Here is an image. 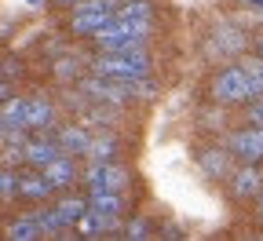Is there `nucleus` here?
Segmentation results:
<instances>
[{
  "label": "nucleus",
  "instance_id": "21",
  "mask_svg": "<svg viewBox=\"0 0 263 241\" xmlns=\"http://www.w3.org/2000/svg\"><path fill=\"white\" fill-rule=\"evenodd\" d=\"M241 70H245V77H249V84H252V95H263V59L245 62Z\"/></svg>",
  "mask_w": 263,
  "mask_h": 241
},
{
  "label": "nucleus",
  "instance_id": "4",
  "mask_svg": "<svg viewBox=\"0 0 263 241\" xmlns=\"http://www.w3.org/2000/svg\"><path fill=\"white\" fill-rule=\"evenodd\" d=\"M143 37L146 33H139V29H132V26H124V22H110V26H103L95 33V41H99V48L103 51H124V48H143Z\"/></svg>",
  "mask_w": 263,
  "mask_h": 241
},
{
  "label": "nucleus",
  "instance_id": "16",
  "mask_svg": "<svg viewBox=\"0 0 263 241\" xmlns=\"http://www.w3.org/2000/svg\"><path fill=\"white\" fill-rule=\"evenodd\" d=\"M51 157H59V143H48V139H37V143H26V161L29 164H48Z\"/></svg>",
  "mask_w": 263,
  "mask_h": 241
},
{
  "label": "nucleus",
  "instance_id": "1",
  "mask_svg": "<svg viewBox=\"0 0 263 241\" xmlns=\"http://www.w3.org/2000/svg\"><path fill=\"white\" fill-rule=\"evenodd\" d=\"M146 66H150V59L143 48H124V51H106L95 62V70L103 77H114V81H132V77H143Z\"/></svg>",
  "mask_w": 263,
  "mask_h": 241
},
{
  "label": "nucleus",
  "instance_id": "30",
  "mask_svg": "<svg viewBox=\"0 0 263 241\" xmlns=\"http://www.w3.org/2000/svg\"><path fill=\"white\" fill-rule=\"evenodd\" d=\"M59 4H81V0H59Z\"/></svg>",
  "mask_w": 263,
  "mask_h": 241
},
{
  "label": "nucleus",
  "instance_id": "29",
  "mask_svg": "<svg viewBox=\"0 0 263 241\" xmlns=\"http://www.w3.org/2000/svg\"><path fill=\"white\" fill-rule=\"evenodd\" d=\"M4 99H8V84H4V81H0V102H4Z\"/></svg>",
  "mask_w": 263,
  "mask_h": 241
},
{
  "label": "nucleus",
  "instance_id": "2",
  "mask_svg": "<svg viewBox=\"0 0 263 241\" xmlns=\"http://www.w3.org/2000/svg\"><path fill=\"white\" fill-rule=\"evenodd\" d=\"M117 15L114 0H81L77 11H73V33H81V37H95L103 26H110Z\"/></svg>",
  "mask_w": 263,
  "mask_h": 241
},
{
  "label": "nucleus",
  "instance_id": "33",
  "mask_svg": "<svg viewBox=\"0 0 263 241\" xmlns=\"http://www.w3.org/2000/svg\"><path fill=\"white\" fill-rule=\"evenodd\" d=\"M259 59H263V44H259Z\"/></svg>",
  "mask_w": 263,
  "mask_h": 241
},
{
  "label": "nucleus",
  "instance_id": "7",
  "mask_svg": "<svg viewBox=\"0 0 263 241\" xmlns=\"http://www.w3.org/2000/svg\"><path fill=\"white\" fill-rule=\"evenodd\" d=\"M114 18L124 22V26H132V29H139V33H150V4H146V0H132V4L117 8Z\"/></svg>",
  "mask_w": 263,
  "mask_h": 241
},
{
  "label": "nucleus",
  "instance_id": "28",
  "mask_svg": "<svg viewBox=\"0 0 263 241\" xmlns=\"http://www.w3.org/2000/svg\"><path fill=\"white\" fill-rule=\"evenodd\" d=\"M8 135H11V132H8V124H4V117H0V139H8Z\"/></svg>",
  "mask_w": 263,
  "mask_h": 241
},
{
  "label": "nucleus",
  "instance_id": "20",
  "mask_svg": "<svg viewBox=\"0 0 263 241\" xmlns=\"http://www.w3.org/2000/svg\"><path fill=\"white\" fill-rule=\"evenodd\" d=\"M84 209H88V201H77V197H70V201H62L55 212H59V219H62L66 227H70V223H77V219H81V212H84Z\"/></svg>",
  "mask_w": 263,
  "mask_h": 241
},
{
  "label": "nucleus",
  "instance_id": "18",
  "mask_svg": "<svg viewBox=\"0 0 263 241\" xmlns=\"http://www.w3.org/2000/svg\"><path fill=\"white\" fill-rule=\"evenodd\" d=\"M51 121H55L51 102H44V99H29V128H48Z\"/></svg>",
  "mask_w": 263,
  "mask_h": 241
},
{
  "label": "nucleus",
  "instance_id": "31",
  "mask_svg": "<svg viewBox=\"0 0 263 241\" xmlns=\"http://www.w3.org/2000/svg\"><path fill=\"white\" fill-rule=\"evenodd\" d=\"M29 4H44V0H29Z\"/></svg>",
  "mask_w": 263,
  "mask_h": 241
},
{
  "label": "nucleus",
  "instance_id": "14",
  "mask_svg": "<svg viewBox=\"0 0 263 241\" xmlns=\"http://www.w3.org/2000/svg\"><path fill=\"white\" fill-rule=\"evenodd\" d=\"M18 194H22V197H33V201H41V197L51 194V183L44 179V172H41V176H37V172H22V176H18Z\"/></svg>",
  "mask_w": 263,
  "mask_h": 241
},
{
  "label": "nucleus",
  "instance_id": "34",
  "mask_svg": "<svg viewBox=\"0 0 263 241\" xmlns=\"http://www.w3.org/2000/svg\"><path fill=\"white\" fill-rule=\"evenodd\" d=\"M259 176H263V168H259Z\"/></svg>",
  "mask_w": 263,
  "mask_h": 241
},
{
  "label": "nucleus",
  "instance_id": "26",
  "mask_svg": "<svg viewBox=\"0 0 263 241\" xmlns=\"http://www.w3.org/2000/svg\"><path fill=\"white\" fill-rule=\"evenodd\" d=\"M249 121H252L256 128H263V99H256L252 106H249Z\"/></svg>",
  "mask_w": 263,
  "mask_h": 241
},
{
  "label": "nucleus",
  "instance_id": "6",
  "mask_svg": "<svg viewBox=\"0 0 263 241\" xmlns=\"http://www.w3.org/2000/svg\"><path fill=\"white\" fill-rule=\"evenodd\" d=\"M230 154L234 157H241L245 164H256V161H263V128H245V132H234L230 135Z\"/></svg>",
  "mask_w": 263,
  "mask_h": 241
},
{
  "label": "nucleus",
  "instance_id": "25",
  "mask_svg": "<svg viewBox=\"0 0 263 241\" xmlns=\"http://www.w3.org/2000/svg\"><path fill=\"white\" fill-rule=\"evenodd\" d=\"M124 237H132V241H143V237H150V223H146V219H132V223L124 227Z\"/></svg>",
  "mask_w": 263,
  "mask_h": 241
},
{
  "label": "nucleus",
  "instance_id": "5",
  "mask_svg": "<svg viewBox=\"0 0 263 241\" xmlns=\"http://www.w3.org/2000/svg\"><path fill=\"white\" fill-rule=\"evenodd\" d=\"M88 187H91V194H95V190H114V194H121V190L128 187V172H124L121 164H110V161H95L91 172H88Z\"/></svg>",
  "mask_w": 263,
  "mask_h": 241
},
{
  "label": "nucleus",
  "instance_id": "8",
  "mask_svg": "<svg viewBox=\"0 0 263 241\" xmlns=\"http://www.w3.org/2000/svg\"><path fill=\"white\" fill-rule=\"evenodd\" d=\"M0 117H4L8 132L29 128V99H4L0 102Z\"/></svg>",
  "mask_w": 263,
  "mask_h": 241
},
{
  "label": "nucleus",
  "instance_id": "15",
  "mask_svg": "<svg viewBox=\"0 0 263 241\" xmlns=\"http://www.w3.org/2000/svg\"><path fill=\"white\" fill-rule=\"evenodd\" d=\"M8 237L11 241H33V237H44V230H41L37 216H22L15 223H8Z\"/></svg>",
  "mask_w": 263,
  "mask_h": 241
},
{
  "label": "nucleus",
  "instance_id": "9",
  "mask_svg": "<svg viewBox=\"0 0 263 241\" xmlns=\"http://www.w3.org/2000/svg\"><path fill=\"white\" fill-rule=\"evenodd\" d=\"M44 179L51 183V190H62V187H70L77 179V172H73V161L70 157H51L44 164Z\"/></svg>",
  "mask_w": 263,
  "mask_h": 241
},
{
  "label": "nucleus",
  "instance_id": "22",
  "mask_svg": "<svg viewBox=\"0 0 263 241\" xmlns=\"http://www.w3.org/2000/svg\"><path fill=\"white\" fill-rule=\"evenodd\" d=\"M114 150H117V143H114V139H91V150H88V154H91L95 161H110V157H114Z\"/></svg>",
  "mask_w": 263,
  "mask_h": 241
},
{
  "label": "nucleus",
  "instance_id": "32",
  "mask_svg": "<svg viewBox=\"0 0 263 241\" xmlns=\"http://www.w3.org/2000/svg\"><path fill=\"white\" fill-rule=\"evenodd\" d=\"M259 212H263V197H259Z\"/></svg>",
  "mask_w": 263,
  "mask_h": 241
},
{
  "label": "nucleus",
  "instance_id": "24",
  "mask_svg": "<svg viewBox=\"0 0 263 241\" xmlns=\"http://www.w3.org/2000/svg\"><path fill=\"white\" fill-rule=\"evenodd\" d=\"M11 194H18V176L8 168H0V197H11Z\"/></svg>",
  "mask_w": 263,
  "mask_h": 241
},
{
  "label": "nucleus",
  "instance_id": "27",
  "mask_svg": "<svg viewBox=\"0 0 263 241\" xmlns=\"http://www.w3.org/2000/svg\"><path fill=\"white\" fill-rule=\"evenodd\" d=\"M55 70H59V77H73V62L66 59V62H59V66H55Z\"/></svg>",
  "mask_w": 263,
  "mask_h": 241
},
{
  "label": "nucleus",
  "instance_id": "13",
  "mask_svg": "<svg viewBox=\"0 0 263 241\" xmlns=\"http://www.w3.org/2000/svg\"><path fill=\"white\" fill-rule=\"evenodd\" d=\"M55 143L62 146V154H88L91 150V135L84 128H62Z\"/></svg>",
  "mask_w": 263,
  "mask_h": 241
},
{
  "label": "nucleus",
  "instance_id": "12",
  "mask_svg": "<svg viewBox=\"0 0 263 241\" xmlns=\"http://www.w3.org/2000/svg\"><path fill=\"white\" fill-rule=\"evenodd\" d=\"M88 209L91 212H99V216H110V219H121V194H114V190H95L91 194V201H88Z\"/></svg>",
  "mask_w": 263,
  "mask_h": 241
},
{
  "label": "nucleus",
  "instance_id": "23",
  "mask_svg": "<svg viewBox=\"0 0 263 241\" xmlns=\"http://www.w3.org/2000/svg\"><path fill=\"white\" fill-rule=\"evenodd\" d=\"M37 223H41L44 234H59V230L66 227V223L59 219V212H37Z\"/></svg>",
  "mask_w": 263,
  "mask_h": 241
},
{
  "label": "nucleus",
  "instance_id": "17",
  "mask_svg": "<svg viewBox=\"0 0 263 241\" xmlns=\"http://www.w3.org/2000/svg\"><path fill=\"white\" fill-rule=\"evenodd\" d=\"M223 55H234V51H241L245 48V37H241V33H234V29H230V26H223V29H216V41H212Z\"/></svg>",
  "mask_w": 263,
  "mask_h": 241
},
{
  "label": "nucleus",
  "instance_id": "19",
  "mask_svg": "<svg viewBox=\"0 0 263 241\" xmlns=\"http://www.w3.org/2000/svg\"><path fill=\"white\" fill-rule=\"evenodd\" d=\"M201 168L209 172V176H227V172H230V161H227L223 150H205V154H201Z\"/></svg>",
  "mask_w": 263,
  "mask_h": 241
},
{
  "label": "nucleus",
  "instance_id": "3",
  "mask_svg": "<svg viewBox=\"0 0 263 241\" xmlns=\"http://www.w3.org/2000/svg\"><path fill=\"white\" fill-rule=\"evenodd\" d=\"M212 95H216V102H245V99H252V84L241 66H230L212 81Z\"/></svg>",
  "mask_w": 263,
  "mask_h": 241
},
{
  "label": "nucleus",
  "instance_id": "11",
  "mask_svg": "<svg viewBox=\"0 0 263 241\" xmlns=\"http://www.w3.org/2000/svg\"><path fill=\"white\" fill-rule=\"evenodd\" d=\"M77 227H81V234L99 237V234H110V230H117V227H121V219H110V216H99V212L84 209V212H81V219H77Z\"/></svg>",
  "mask_w": 263,
  "mask_h": 241
},
{
  "label": "nucleus",
  "instance_id": "10",
  "mask_svg": "<svg viewBox=\"0 0 263 241\" xmlns=\"http://www.w3.org/2000/svg\"><path fill=\"white\" fill-rule=\"evenodd\" d=\"M230 183H234V194H238V197H256V194L263 190V176H259V168H252V164L238 168Z\"/></svg>",
  "mask_w": 263,
  "mask_h": 241
}]
</instances>
